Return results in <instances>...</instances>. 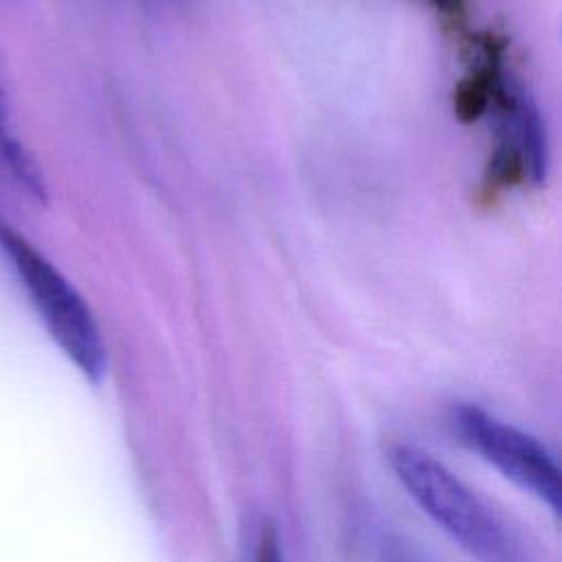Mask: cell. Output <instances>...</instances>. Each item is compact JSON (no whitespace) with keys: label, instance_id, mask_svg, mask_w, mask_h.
<instances>
[{"label":"cell","instance_id":"obj_8","mask_svg":"<svg viewBox=\"0 0 562 562\" xmlns=\"http://www.w3.org/2000/svg\"><path fill=\"white\" fill-rule=\"evenodd\" d=\"M149 2H154L156 7H176V4H180L184 0H149Z\"/></svg>","mask_w":562,"mask_h":562},{"label":"cell","instance_id":"obj_5","mask_svg":"<svg viewBox=\"0 0 562 562\" xmlns=\"http://www.w3.org/2000/svg\"><path fill=\"white\" fill-rule=\"evenodd\" d=\"M505 72L507 70L503 68V42L496 35L485 33L479 42L476 59L472 61L470 70L457 86V116L463 121H474L485 110H490Z\"/></svg>","mask_w":562,"mask_h":562},{"label":"cell","instance_id":"obj_2","mask_svg":"<svg viewBox=\"0 0 562 562\" xmlns=\"http://www.w3.org/2000/svg\"><path fill=\"white\" fill-rule=\"evenodd\" d=\"M0 248L13 263L35 312L59 349L90 382H101L108 369V353L83 296L24 235L2 220Z\"/></svg>","mask_w":562,"mask_h":562},{"label":"cell","instance_id":"obj_1","mask_svg":"<svg viewBox=\"0 0 562 562\" xmlns=\"http://www.w3.org/2000/svg\"><path fill=\"white\" fill-rule=\"evenodd\" d=\"M389 465L417 507L479 562H527L514 529L428 450L395 443Z\"/></svg>","mask_w":562,"mask_h":562},{"label":"cell","instance_id":"obj_7","mask_svg":"<svg viewBox=\"0 0 562 562\" xmlns=\"http://www.w3.org/2000/svg\"><path fill=\"white\" fill-rule=\"evenodd\" d=\"M255 562H283V549L274 525H266L257 540Z\"/></svg>","mask_w":562,"mask_h":562},{"label":"cell","instance_id":"obj_3","mask_svg":"<svg viewBox=\"0 0 562 562\" xmlns=\"http://www.w3.org/2000/svg\"><path fill=\"white\" fill-rule=\"evenodd\" d=\"M452 424L468 448L507 481L536 496L553 514H560V465L547 446L476 404H459L452 413Z\"/></svg>","mask_w":562,"mask_h":562},{"label":"cell","instance_id":"obj_6","mask_svg":"<svg viewBox=\"0 0 562 562\" xmlns=\"http://www.w3.org/2000/svg\"><path fill=\"white\" fill-rule=\"evenodd\" d=\"M0 165L11 173V178L18 182V187H22L24 193L37 200L44 198V182H42L40 169L33 162L31 154L24 149L20 136L11 125L2 88H0Z\"/></svg>","mask_w":562,"mask_h":562},{"label":"cell","instance_id":"obj_4","mask_svg":"<svg viewBox=\"0 0 562 562\" xmlns=\"http://www.w3.org/2000/svg\"><path fill=\"white\" fill-rule=\"evenodd\" d=\"M492 110L498 138L487 167L490 180L501 187L520 180L540 182L547 169L544 127L531 97L509 72L496 90Z\"/></svg>","mask_w":562,"mask_h":562}]
</instances>
